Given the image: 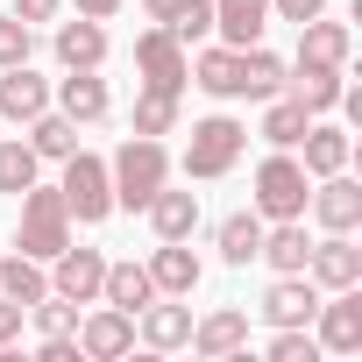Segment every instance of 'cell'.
Listing matches in <instances>:
<instances>
[{
	"label": "cell",
	"instance_id": "obj_3",
	"mask_svg": "<svg viewBox=\"0 0 362 362\" xmlns=\"http://www.w3.org/2000/svg\"><path fill=\"white\" fill-rule=\"evenodd\" d=\"M64 214L78 221V228H100L107 214H114V177H107V156H93V149H71L64 156Z\"/></svg>",
	"mask_w": 362,
	"mask_h": 362
},
{
	"label": "cell",
	"instance_id": "obj_8",
	"mask_svg": "<svg viewBox=\"0 0 362 362\" xmlns=\"http://www.w3.org/2000/svg\"><path fill=\"white\" fill-rule=\"evenodd\" d=\"M305 206H313V221H320L327 235H355V228H362V185H355L348 170L320 177V185L305 192Z\"/></svg>",
	"mask_w": 362,
	"mask_h": 362
},
{
	"label": "cell",
	"instance_id": "obj_24",
	"mask_svg": "<svg viewBox=\"0 0 362 362\" xmlns=\"http://www.w3.org/2000/svg\"><path fill=\"white\" fill-rule=\"evenodd\" d=\"M100 298H107V305H121V313H142V305L156 298V284H149V263H107V284H100Z\"/></svg>",
	"mask_w": 362,
	"mask_h": 362
},
{
	"label": "cell",
	"instance_id": "obj_30",
	"mask_svg": "<svg viewBox=\"0 0 362 362\" xmlns=\"http://www.w3.org/2000/svg\"><path fill=\"white\" fill-rule=\"evenodd\" d=\"M256 249H263V214H228L221 221V263H256Z\"/></svg>",
	"mask_w": 362,
	"mask_h": 362
},
{
	"label": "cell",
	"instance_id": "obj_9",
	"mask_svg": "<svg viewBox=\"0 0 362 362\" xmlns=\"http://www.w3.org/2000/svg\"><path fill=\"white\" fill-rule=\"evenodd\" d=\"M100 284H107V256H100V249H57V256H50V291H57V298L93 305Z\"/></svg>",
	"mask_w": 362,
	"mask_h": 362
},
{
	"label": "cell",
	"instance_id": "obj_19",
	"mask_svg": "<svg viewBox=\"0 0 362 362\" xmlns=\"http://www.w3.org/2000/svg\"><path fill=\"white\" fill-rule=\"evenodd\" d=\"M192 86L214 93V100H242V50H235V43L199 50V57H192Z\"/></svg>",
	"mask_w": 362,
	"mask_h": 362
},
{
	"label": "cell",
	"instance_id": "obj_10",
	"mask_svg": "<svg viewBox=\"0 0 362 362\" xmlns=\"http://www.w3.org/2000/svg\"><path fill=\"white\" fill-rule=\"evenodd\" d=\"M50 100H57V114H71L78 128H93V121H107V114H114V93H107V78H100V71H64Z\"/></svg>",
	"mask_w": 362,
	"mask_h": 362
},
{
	"label": "cell",
	"instance_id": "obj_25",
	"mask_svg": "<svg viewBox=\"0 0 362 362\" xmlns=\"http://www.w3.org/2000/svg\"><path fill=\"white\" fill-rule=\"evenodd\" d=\"M135 320H142V341H149V348H185V341H192V313H185V305L149 298Z\"/></svg>",
	"mask_w": 362,
	"mask_h": 362
},
{
	"label": "cell",
	"instance_id": "obj_36",
	"mask_svg": "<svg viewBox=\"0 0 362 362\" xmlns=\"http://www.w3.org/2000/svg\"><path fill=\"white\" fill-rule=\"evenodd\" d=\"M320 355V341L305 334V327H277V341H270V362H313Z\"/></svg>",
	"mask_w": 362,
	"mask_h": 362
},
{
	"label": "cell",
	"instance_id": "obj_14",
	"mask_svg": "<svg viewBox=\"0 0 362 362\" xmlns=\"http://www.w3.org/2000/svg\"><path fill=\"white\" fill-rule=\"evenodd\" d=\"M313 313H320V284L298 270V277H277L270 291H263V320L270 327H313Z\"/></svg>",
	"mask_w": 362,
	"mask_h": 362
},
{
	"label": "cell",
	"instance_id": "obj_38",
	"mask_svg": "<svg viewBox=\"0 0 362 362\" xmlns=\"http://www.w3.org/2000/svg\"><path fill=\"white\" fill-rule=\"evenodd\" d=\"M15 334H22V305H15V298H0V355L15 348Z\"/></svg>",
	"mask_w": 362,
	"mask_h": 362
},
{
	"label": "cell",
	"instance_id": "obj_27",
	"mask_svg": "<svg viewBox=\"0 0 362 362\" xmlns=\"http://www.w3.org/2000/svg\"><path fill=\"white\" fill-rule=\"evenodd\" d=\"M29 149H36V156H50V163H64V156L78 149V121H71V114H57V107H43V114L29 121Z\"/></svg>",
	"mask_w": 362,
	"mask_h": 362
},
{
	"label": "cell",
	"instance_id": "obj_15",
	"mask_svg": "<svg viewBox=\"0 0 362 362\" xmlns=\"http://www.w3.org/2000/svg\"><path fill=\"white\" fill-rule=\"evenodd\" d=\"M199 256L185 249V242H163L156 256H149V284H156V298H192L199 291Z\"/></svg>",
	"mask_w": 362,
	"mask_h": 362
},
{
	"label": "cell",
	"instance_id": "obj_20",
	"mask_svg": "<svg viewBox=\"0 0 362 362\" xmlns=\"http://www.w3.org/2000/svg\"><path fill=\"white\" fill-rule=\"evenodd\" d=\"M50 107V78H36L29 64H8V78H0V114L8 121H36Z\"/></svg>",
	"mask_w": 362,
	"mask_h": 362
},
{
	"label": "cell",
	"instance_id": "obj_5",
	"mask_svg": "<svg viewBox=\"0 0 362 362\" xmlns=\"http://www.w3.org/2000/svg\"><path fill=\"white\" fill-rule=\"evenodd\" d=\"M305 192H313V177H305V163L291 149L256 163V214L263 221H305Z\"/></svg>",
	"mask_w": 362,
	"mask_h": 362
},
{
	"label": "cell",
	"instance_id": "obj_34",
	"mask_svg": "<svg viewBox=\"0 0 362 362\" xmlns=\"http://www.w3.org/2000/svg\"><path fill=\"white\" fill-rule=\"evenodd\" d=\"M29 50H36V29H29L22 15H0V71H8V64H29Z\"/></svg>",
	"mask_w": 362,
	"mask_h": 362
},
{
	"label": "cell",
	"instance_id": "obj_33",
	"mask_svg": "<svg viewBox=\"0 0 362 362\" xmlns=\"http://www.w3.org/2000/svg\"><path fill=\"white\" fill-rule=\"evenodd\" d=\"M177 128V93H149L142 86V100H135V135H170Z\"/></svg>",
	"mask_w": 362,
	"mask_h": 362
},
{
	"label": "cell",
	"instance_id": "obj_39",
	"mask_svg": "<svg viewBox=\"0 0 362 362\" xmlns=\"http://www.w3.org/2000/svg\"><path fill=\"white\" fill-rule=\"evenodd\" d=\"M185 8H192V0H142V15H149V22H163V29L185 15Z\"/></svg>",
	"mask_w": 362,
	"mask_h": 362
},
{
	"label": "cell",
	"instance_id": "obj_31",
	"mask_svg": "<svg viewBox=\"0 0 362 362\" xmlns=\"http://www.w3.org/2000/svg\"><path fill=\"white\" fill-rule=\"evenodd\" d=\"M36 170H43V156H36L22 135H8V142H0V192H15V199H22V192L36 185Z\"/></svg>",
	"mask_w": 362,
	"mask_h": 362
},
{
	"label": "cell",
	"instance_id": "obj_6",
	"mask_svg": "<svg viewBox=\"0 0 362 362\" xmlns=\"http://www.w3.org/2000/svg\"><path fill=\"white\" fill-rule=\"evenodd\" d=\"M135 71H142L149 93H185L192 86V57H185V43H177L163 22H149L135 36Z\"/></svg>",
	"mask_w": 362,
	"mask_h": 362
},
{
	"label": "cell",
	"instance_id": "obj_16",
	"mask_svg": "<svg viewBox=\"0 0 362 362\" xmlns=\"http://www.w3.org/2000/svg\"><path fill=\"white\" fill-rule=\"evenodd\" d=\"M142 214H149L156 242H192V228H199V192H170V185H156V199H149Z\"/></svg>",
	"mask_w": 362,
	"mask_h": 362
},
{
	"label": "cell",
	"instance_id": "obj_37",
	"mask_svg": "<svg viewBox=\"0 0 362 362\" xmlns=\"http://www.w3.org/2000/svg\"><path fill=\"white\" fill-rule=\"evenodd\" d=\"M270 15L277 22H313V15H327V0H270Z\"/></svg>",
	"mask_w": 362,
	"mask_h": 362
},
{
	"label": "cell",
	"instance_id": "obj_18",
	"mask_svg": "<svg viewBox=\"0 0 362 362\" xmlns=\"http://www.w3.org/2000/svg\"><path fill=\"white\" fill-rule=\"evenodd\" d=\"M57 64H64V71H100V64H107V29L86 22V15L64 22V29H57Z\"/></svg>",
	"mask_w": 362,
	"mask_h": 362
},
{
	"label": "cell",
	"instance_id": "obj_29",
	"mask_svg": "<svg viewBox=\"0 0 362 362\" xmlns=\"http://www.w3.org/2000/svg\"><path fill=\"white\" fill-rule=\"evenodd\" d=\"M277 86H284V57L263 50V43H249L242 50V100H270Z\"/></svg>",
	"mask_w": 362,
	"mask_h": 362
},
{
	"label": "cell",
	"instance_id": "obj_22",
	"mask_svg": "<svg viewBox=\"0 0 362 362\" xmlns=\"http://www.w3.org/2000/svg\"><path fill=\"white\" fill-rule=\"evenodd\" d=\"M298 149H305V156H298L305 177H334V170H348V149H355V142H348L341 128H320V121H313V128L298 135Z\"/></svg>",
	"mask_w": 362,
	"mask_h": 362
},
{
	"label": "cell",
	"instance_id": "obj_40",
	"mask_svg": "<svg viewBox=\"0 0 362 362\" xmlns=\"http://www.w3.org/2000/svg\"><path fill=\"white\" fill-rule=\"evenodd\" d=\"M15 15L36 29V22H50V15H57V0H15Z\"/></svg>",
	"mask_w": 362,
	"mask_h": 362
},
{
	"label": "cell",
	"instance_id": "obj_23",
	"mask_svg": "<svg viewBox=\"0 0 362 362\" xmlns=\"http://www.w3.org/2000/svg\"><path fill=\"white\" fill-rule=\"evenodd\" d=\"M242 341H249V313H235V305L192 320V348H199V355H235Z\"/></svg>",
	"mask_w": 362,
	"mask_h": 362
},
{
	"label": "cell",
	"instance_id": "obj_32",
	"mask_svg": "<svg viewBox=\"0 0 362 362\" xmlns=\"http://www.w3.org/2000/svg\"><path fill=\"white\" fill-rule=\"evenodd\" d=\"M305 128H313V114H305L298 100H277V93H270V114H263V142H270V149H298V135H305Z\"/></svg>",
	"mask_w": 362,
	"mask_h": 362
},
{
	"label": "cell",
	"instance_id": "obj_35",
	"mask_svg": "<svg viewBox=\"0 0 362 362\" xmlns=\"http://www.w3.org/2000/svg\"><path fill=\"white\" fill-rule=\"evenodd\" d=\"M29 313H36V327H43V334H78V305H71V298H57V291H43Z\"/></svg>",
	"mask_w": 362,
	"mask_h": 362
},
{
	"label": "cell",
	"instance_id": "obj_4",
	"mask_svg": "<svg viewBox=\"0 0 362 362\" xmlns=\"http://www.w3.org/2000/svg\"><path fill=\"white\" fill-rule=\"evenodd\" d=\"M249 149V128L235 114H206L192 121V142H185V177H228Z\"/></svg>",
	"mask_w": 362,
	"mask_h": 362
},
{
	"label": "cell",
	"instance_id": "obj_28",
	"mask_svg": "<svg viewBox=\"0 0 362 362\" xmlns=\"http://www.w3.org/2000/svg\"><path fill=\"white\" fill-rule=\"evenodd\" d=\"M43 291H50V277H43V263H36V256H22V249H15L8 263H0V298H15V305L29 313Z\"/></svg>",
	"mask_w": 362,
	"mask_h": 362
},
{
	"label": "cell",
	"instance_id": "obj_7",
	"mask_svg": "<svg viewBox=\"0 0 362 362\" xmlns=\"http://www.w3.org/2000/svg\"><path fill=\"white\" fill-rule=\"evenodd\" d=\"M128 348H135V313L93 298V313L78 320V355H93V362H121Z\"/></svg>",
	"mask_w": 362,
	"mask_h": 362
},
{
	"label": "cell",
	"instance_id": "obj_11",
	"mask_svg": "<svg viewBox=\"0 0 362 362\" xmlns=\"http://www.w3.org/2000/svg\"><path fill=\"white\" fill-rule=\"evenodd\" d=\"M320 348H334V355H355L362 348V284H348V291H334L320 313Z\"/></svg>",
	"mask_w": 362,
	"mask_h": 362
},
{
	"label": "cell",
	"instance_id": "obj_21",
	"mask_svg": "<svg viewBox=\"0 0 362 362\" xmlns=\"http://www.w3.org/2000/svg\"><path fill=\"white\" fill-rule=\"evenodd\" d=\"M277 277H298L305 270V256H313V242H305V221H277V228H263V249H256Z\"/></svg>",
	"mask_w": 362,
	"mask_h": 362
},
{
	"label": "cell",
	"instance_id": "obj_17",
	"mask_svg": "<svg viewBox=\"0 0 362 362\" xmlns=\"http://www.w3.org/2000/svg\"><path fill=\"white\" fill-rule=\"evenodd\" d=\"M214 29H221V43H235V50L263 43V29H270V0H214Z\"/></svg>",
	"mask_w": 362,
	"mask_h": 362
},
{
	"label": "cell",
	"instance_id": "obj_2",
	"mask_svg": "<svg viewBox=\"0 0 362 362\" xmlns=\"http://www.w3.org/2000/svg\"><path fill=\"white\" fill-rule=\"evenodd\" d=\"M15 249L36 256V263H50L57 249H71V214H64V192H57V185H29V192H22Z\"/></svg>",
	"mask_w": 362,
	"mask_h": 362
},
{
	"label": "cell",
	"instance_id": "obj_1",
	"mask_svg": "<svg viewBox=\"0 0 362 362\" xmlns=\"http://www.w3.org/2000/svg\"><path fill=\"white\" fill-rule=\"evenodd\" d=\"M107 177H114V206L142 214L156 199V185H170V149L163 135H128L114 156H107Z\"/></svg>",
	"mask_w": 362,
	"mask_h": 362
},
{
	"label": "cell",
	"instance_id": "obj_12",
	"mask_svg": "<svg viewBox=\"0 0 362 362\" xmlns=\"http://www.w3.org/2000/svg\"><path fill=\"white\" fill-rule=\"evenodd\" d=\"M348 50H355L348 22H327V15L298 22V64H320V71H348Z\"/></svg>",
	"mask_w": 362,
	"mask_h": 362
},
{
	"label": "cell",
	"instance_id": "obj_26",
	"mask_svg": "<svg viewBox=\"0 0 362 362\" xmlns=\"http://www.w3.org/2000/svg\"><path fill=\"white\" fill-rule=\"evenodd\" d=\"M291 78V100L320 121L327 107H341V71H320V64H298V71H284Z\"/></svg>",
	"mask_w": 362,
	"mask_h": 362
},
{
	"label": "cell",
	"instance_id": "obj_41",
	"mask_svg": "<svg viewBox=\"0 0 362 362\" xmlns=\"http://www.w3.org/2000/svg\"><path fill=\"white\" fill-rule=\"evenodd\" d=\"M71 8H78V15H86V22H107V15H114V8H121V0H71Z\"/></svg>",
	"mask_w": 362,
	"mask_h": 362
},
{
	"label": "cell",
	"instance_id": "obj_13",
	"mask_svg": "<svg viewBox=\"0 0 362 362\" xmlns=\"http://www.w3.org/2000/svg\"><path fill=\"white\" fill-rule=\"evenodd\" d=\"M305 277H313V284H327V291H348V284H362V249H355L348 235H327V242H313Z\"/></svg>",
	"mask_w": 362,
	"mask_h": 362
}]
</instances>
